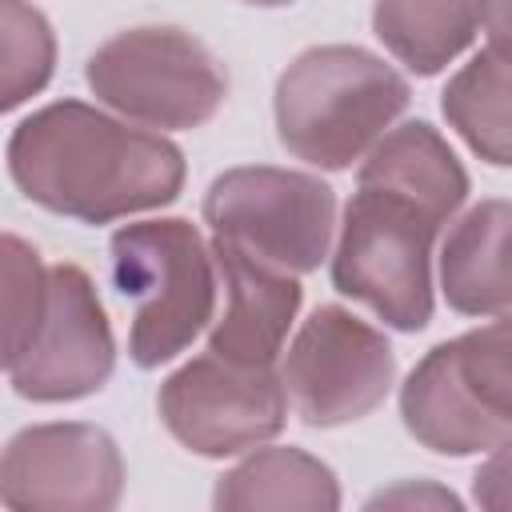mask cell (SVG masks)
I'll return each instance as SVG.
<instances>
[{
	"label": "cell",
	"instance_id": "6da1fadb",
	"mask_svg": "<svg viewBox=\"0 0 512 512\" xmlns=\"http://www.w3.org/2000/svg\"><path fill=\"white\" fill-rule=\"evenodd\" d=\"M8 176L56 216L108 224L172 204L184 188V156L160 132L80 100H56L12 128Z\"/></svg>",
	"mask_w": 512,
	"mask_h": 512
},
{
	"label": "cell",
	"instance_id": "7a4b0ae2",
	"mask_svg": "<svg viewBox=\"0 0 512 512\" xmlns=\"http://www.w3.org/2000/svg\"><path fill=\"white\" fill-rule=\"evenodd\" d=\"M408 100V80L368 48L320 44L280 72L276 132L296 160L340 172L376 148Z\"/></svg>",
	"mask_w": 512,
	"mask_h": 512
},
{
	"label": "cell",
	"instance_id": "3957f363",
	"mask_svg": "<svg viewBox=\"0 0 512 512\" xmlns=\"http://www.w3.org/2000/svg\"><path fill=\"white\" fill-rule=\"evenodd\" d=\"M108 252L112 288L132 304L128 356L136 368L176 360L216 312V252L180 216L124 224Z\"/></svg>",
	"mask_w": 512,
	"mask_h": 512
},
{
	"label": "cell",
	"instance_id": "277c9868",
	"mask_svg": "<svg viewBox=\"0 0 512 512\" xmlns=\"http://www.w3.org/2000/svg\"><path fill=\"white\" fill-rule=\"evenodd\" d=\"M444 224L448 216L408 192L360 184L332 252L336 292L400 332H420L432 320V244Z\"/></svg>",
	"mask_w": 512,
	"mask_h": 512
},
{
	"label": "cell",
	"instance_id": "5b68a950",
	"mask_svg": "<svg viewBox=\"0 0 512 512\" xmlns=\"http://www.w3.org/2000/svg\"><path fill=\"white\" fill-rule=\"evenodd\" d=\"M400 416L440 456L504 444L512 436V316L428 348L400 388Z\"/></svg>",
	"mask_w": 512,
	"mask_h": 512
},
{
	"label": "cell",
	"instance_id": "8992f818",
	"mask_svg": "<svg viewBox=\"0 0 512 512\" xmlns=\"http://www.w3.org/2000/svg\"><path fill=\"white\" fill-rule=\"evenodd\" d=\"M96 100L148 128H200L228 96L220 60L180 28H128L88 56Z\"/></svg>",
	"mask_w": 512,
	"mask_h": 512
},
{
	"label": "cell",
	"instance_id": "52a82bcc",
	"mask_svg": "<svg viewBox=\"0 0 512 512\" xmlns=\"http://www.w3.org/2000/svg\"><path fill=\"white\" fill-rule=\"evenodd\" d=\"M204 220L216 240L280 272H316L336 232V192L292 168H228L204 192Z\"/></svg>",
	"mask_w": 512,
	"mask_h": 512
},
{
	"label": "cell",
	"instance_id": "ba28073f",
	"mask_svg": "<svg viewBox=\"0 0 512 512\" xmlns=\"http://www.w3.org/2000/svg\"><path fill=\"white\" fill-rule=\"evenodd\" d=\"M112 364L116 340L96 284L76 264H52L32 328L12 352H4L8 384L24 400L60 404L100 392Z\"/></svg>",
	"mask_w": 512,
	"mask_h": 512
},
{
	"label": "cell",
	"instance_id": "9c48e42d",
	"mask_svg": "<svg viewBox=\"0 0 512 512\" xmlns=\"http://www.w3.org/2000/svg\"><path fill=\"white\" fill-rule=\"evenodd\" d=\"M280 376L304 424L336 428L384 404L396 380V356L380 328L340 304H320L288 344Z\"/></svg>",
	"mask_w": 512,
	"mask_h": 512
},
{
	"label": "cell",
	"instance_id": "30bf717a",
	"mask_svg": "<svg viewBox=\"0 0 512 512\" xmlns=\"http://www.w3.org/2000/svg\"><path fill=\"white\" fill-rule=\"evenodd\" d=\"M156 408L164 428L196 456H236L280 436L288 388L272 364H236L204 352L160 384Z\"/></svg>",
	"mask_w": 512,
	"mask_h": 512
},
{
	"label": "cell",
	"instance_id": "8fae6325",
	"mask_svg": "<svg viewBox=\"0 0 512 512\" xmlns=\"http://www.w3.org/2000/svg\"><path fill=\"white\" fill-rule=\"evenodd\" d=\"M120 492V448L96 424H32L0 460V500L12 512H108Z\"/></svg>",
	"mask_w": 512,
	"mask_h": 512
},
{
	"label": "cell",
	"instance_id": "7c38bea8",
	"mask_svg": "<svg viewBox=\"0 0 512 512\" xmlns=\"http://www.w3.org/2000/svg\"><path fill=\"white\" fill-rule=\"evenodd\" d=\"M224 280V312L208 332V352L236 364H276L300 312V280L212 236Z\"/></svg>",
	"mask_w": 512,
	"mask_h": 512
},
{
	"label": "cell",
	"instance_id": "4fadbf2b",
	"mask_svg": "<svg viewBox=\"0 0 512 512\" xmlns=\"http://www.w3.org/2000/svg\"><path fill=\"white\" fill-rule=\"evenodd\" d=\"M440 288L460 316L512 312V200H480L448 228Z\"/></svg>",
	"mask_w": 512,
	"mask_h": 512
},
{
	"label": "cell",
	"instance_id": "5bb4252c",
	"mask_svg": "<svg viewBox=\"0 0 512 512\" xmlns=\"http://www.w3.org/2000/svg\"><path fill=\"white\" fill-rule=\"evenodd\" d=\"M356 184H384V188L408 192L448 220L468 200L464 164L456 160L448 140L424 120H408L400 128H388L376 140V148L364 156Z\"/></svg>",
	"mask_w": 512,
	"mask_h": 512
},
{
	"label": "cell",
	"instance_id": "9a60e30c",
	"mask_svg": "<svg viewBox=\"0 0 512 512\" xmlns=\"http://www.w3.org/2000/svg\"><path fill=\"white\" fill-rule=\"evenodd\" d=\"M212 504L224 512H336L340 484L332 468L300 448H260L216 480Z\"/></svg>",
	"mask_w": 512,
	"mask_h": 512
},
{
	"label": "cell",
	"instance_id": "2e32d148",
	"mask_svg": "<svg viewBox=\"0 0 512 512\" xmlns=\"http://www.w3.org/2000/svg\"><path fill=\"white\" fill-rule=\"evenodd\" d=\"M480 0H376L372 32L416 76H436L476 36Z\"/></svg>",
	"mask_w": 512,
	"mask_h": 512
},
{
	"label": "cell",
	"instance_id": "e0dca14e",
	"mask_svg": "<svg viewBox=\"0 0 512 512\" xmlns=\"http://www.w3.org/2000/svg\"><path fill=\"white\" fill-rule=\"evenodd\" d=\"M440 108L480 160L512 168V56L496 48L476 52L448 80Z\"/></svg>",
	"mask_w": 512,
	"mask_h": 512
},
{
	"label": "cell",
	"instance_id": "ac0fdd59",
	"mask_svg": "<svg viewBox=\"0 0 512 512\" xmlns=\"http://www.w3.org/2000/svg\"><path fill=\"white\" fill-rule=\"evenodd\" d=\"M56 64V36L28 0H0V108L36 96Z\"/></svg>",
	"mask_w": 512,
	"mask_h": 512
},
{
	"label": "cell",
	"instance_id": "d6986e66",
	"mask_svg": "<svg viewBox=\"0 0 512 512\" xmlns=\"http://www.w3.org/2000/svg\"><path fill=\"white\" fill-rule=\"evenodd\" d=\"M44 276L48 268L40 264V252L8 232L4 236V352H12L32 328V316L44 296Z\"/></svg>",
	"mask_w": 512,
	"mask_h": 512
},
{
	"label": "cell",
	"instance_id": "ffe728a7",
	"mask_svg": "<svg viewBox=\"0 0 512 512\" xmlns=\"http://www.w3.org/2000/svg\"><path fill=\"white\" fill-rule=\"evenodd\" d=\"M472 500L488 512H512V436L492 448V456L472 476Z\"/></svg>",
	"mask_w": 512,
	"mask_h": 512
},
{
	"label": "cell",
	"instance_id": "44dd1931",
	"mask_svg": "<svg viewBox=\"0 0 512 512\" xmlns=\"http://www.w3.org/2000/svg\"><path fill=\"white\" fill-rule=\"evenodd\" d=\"M368 508H460V500L448 488L432 484V480H420V484L404 480V484H396L388 492H376L368 500Z\"/></svg>",
	"mask_w": 512,
	"mask_h": 512
},
{
	"label": "cell",
	"instance_id": "7402d4cb",
	"mask_svg": "<svg viewBox=\"0 0 512 512\" xmlns=\"http://www.w3.org/2000/svg\"><path fill=\"white\" fill-rule=\"evenodd\" d=\"M480 24L488 32V48L512 56V0H480Z\"/></svg>",
	"mask_w": 512,
	"mask_h": 512
},
{
	"label": "cell",
	"instance_id": "603a6c76",
	"mask_svg": "<svg viewBox=\"0 0 512 512\" xmlns=\"http://www.w3.org/2000/svg\"><path fill=\"white\" fill-rule=\"evenodd\" d=\"M244 4H256V8H280V4H292V0H244Z\"/></svg>",
	"mask_w": 512,
	"mask_h": 512
}]
</instances>
